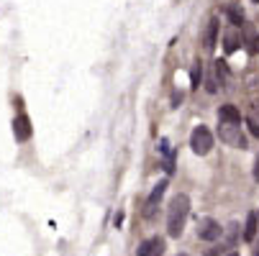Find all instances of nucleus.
Here are the masks:
<instances>
[{"label": "nucleus", "mask_w": 259, "mask_h": 256, "mask_svg": "<svg viewBox=\"0 0 259 256\" xmlns=\"http://www.w3.org/2000/svg\"><path fill=\"white\" fill-rule=\"evenodd\" d=\"M190 215V197L188 195H175L167 210V233L169 238H180L185 231V221Z\"/></svg>", "instance_id": "nucleus-1"}, {"label": "nucleus", "mask_w": 259, "mask_h": 256, "mask_svg": "<svg viewBox=\"0 0 259 256\" xmlns=\"http://www.w3.org/2000/svg\"><path fill=\"white\" fill-rule=\"evenodd\" d=\"M256 213H249L246 215V223H244V241H254L256 238V231H259V226H256Z\"/></svg>", "instance_id": "nucleus-11"}, {"label": "nucleus", "mask_w": 259, "mask_h": 256, "mask_svg": "<svg viewBox=\"0 0 259 256\" xmlns=\"http://www.w3.org/2000/svg\"><path fill=\"white\" fill-rule=\"evenodd\" d=\"M200 77H203V62H195V64H193V75H190L193 90H198V87H200Z\"/></svg>", "instance_id": "nucleus-12"}, {"label": "nucleus", "mask_w": 259, "mask_h": 256, "mask_svg": "<svg viewBox=\"0 0 259 256\" xmlns=\"http://www.w3.org/2000/svg\"><path fill=\"white\" fill-rule=\"evenodd\" d=\"M239 44H241V33H239V28L226 31V36H224V49H226V54H234V52L239 49Z\"/></svg>", "instance_id": "nucleus-10"}, {"label": "nucleus", "mask_w": 259, "mask_h": 256, "mask_svg": "<svg viewBox=\"0 0 259 256\" xmlns=\"http://www.w3.org/2000/svg\"><path fill=\"white\" fill-rule=\"evenodd\" d=\"M180 100H182V92H175V95H172V103H175V105H177V103H180Z\"/></svg>", "instance_id": "nucleus-16"}, {"label": "nucleus", "mask_w": 259, "mask_h": 256, "mask_svg": "<svg viewBox=\"0 0 259 256\" xmlns=\"http://www.w3.org/2000/svg\"><path fill=\"white\" fill-rule=\"evenodd\" d=\"M164 192H167V179L157 182L154 190L149 192V197H146V205H144V215H146V218H152V215L157 213V205H159V200L164 197Z\"/></svg>", "instance_id": "nucleus-5"}, {"label": "nucleus", "mask_w": 259, "mask_h": 256, "mask_svg": "<svg viewBox=\"0 0 259 256\" xmlns=\"http://www.w3.org/2000/svg\"><path fill=\"white\" fill-rule=\"evenodd\" d=\"M190 149H193L198 157L210 154V149H213V133H210L208 126L200 123V126L193 128V133H190Z\"/></svg>", "instance_id": "nucleus-2"}, {"label": "nucleus", "mask_w": 259, "mask_h": 256, "mask_svg": "<svg viewBox=\"0 0 259 256\" xmlns=\"http://www.w3.org/2000/svg\"><path fill=\"white\" fill-rule=\"evenodd\" d=\"M246 126H249V133L254 138H259V121H246Z\"/></svg>", "instance_id": "nucleus-14"}, {"label": "nucleus", "mask_w": 259, "mask_h": 256, "mask_svg": "<svg viewBox=\"0 0 259 256\" xmlns=\"http://www.w3.org/2000/svg\"><path fill=\"white\" fill-rule=\"evenodd\" d=\"M224 231H226V228H221V223L213 221V218H203V221L198 223V238H200V241H208V243L218 241Z\"/></svg>", "instance_id": "nucleus-4"}, {"label": "nucleus", "mask_w": 259, "mask_h": 256, "mask_svg": "<svg viewBox=\"0 0 259 256\" xmlns=\"http://www.w3.org/2000/svg\"><path fill=\"white\" fill-rule=\"evenodd\" d=\"M218 118H221V123H234V126H239V123H241V113H239V108H236V105H231V103H226V105H221V108H218Z\"/></svg>", "instance_id": "nucleus-7"}, {"label": "nucleus", "mask_w": 259, "mask_h": 256, "mask_svg": "<svg viewBox=\"0 0 259 256\" xmlns=\"http://www.w3.org/2000/svg\"><path fill=\"white\" fill-rule=\"evenodd\" d=\"M254 3H259V0H254Z\"/></svg>", "instance_id": "nucleus-20"}, {"label": "nucleus", "mask_w": 259, "mask_h": 256, "mask_svg": "<svg viewBox=\"0 0 259 256\" xmlns=\"http://www.w3.org/2000/svg\"><path fill=\"white\" fill-rule=\"evenodd\" d=\"M254 182H259V154H256V162H254Z\"/></svg>", "instance_id": "nucleus-15"}, {"label": "nucleus", "mask_w": 259, "mask_h": 256, "mask_svg": "<svg viewBox=\"0 0 259 256\" xmlns=\"http://www.w3.org/2000/svg\"><path fill=\"white\" fill-rule=\"evenodd\" d=\"M254 49H256V52H259V39H256V46H254Z\"/></svg>", "instance_id": "nucleus-17"}, {"label": "nucleus", "mask_w": 259, "mask_h": 256, "mask_svg": "<svg viewBox=\"0 0 259 256\" xmlns=\"http://www.w3.org/2000/svg\"><path fill=\"white\" fill-rule=\"evenodd\" d=\"M229 256H239V253H229Z\"/></svg>", "instance_id": "nucleus-19"}, {"label": "nucleus", "mask_w": 259, "mask_h": 256, "mask_svg": "<svg viewBox=\"0 0 259 256\" xmlns=\"http://www.w3.org/2000/svg\"><path fill=\"white\" fill-rule=\"evenodd\" d=\"M162 251H164V241L162 238H146L139 246V253L136 256H159Z\"/></svg>", "instance_id": "nucleus-8"}, {"label": "nucleus", "mask_w": 259, "mask_h": 256, "mask_svg": "<svg viewBox=\"0 0 259 256\" xmlns=\"http://www.w3.org/2000/svg\"><path fill=\"white\" fill-rule=\"evenodd\" d=\"M177 256H188V253H177Z\"/></svg>", "instance_id": "nucleus-18"}, {"label": "nucleus", "mask_w": 259, "mask_h": 256, "mask_svg": "<svg viewBox=\"0 0 259 256\" xmlns=\"http://www.w3.org/2000/svg\"><path fill=\"white\" fill-rule=\"evenodd\" d=\"M229 18H231V23H234L236 28H239V26L244 23V16H241V13H239V8H234V6L229 8Z\"/></svg>", "instance_id": "nucleus-13"}, {"label": "nucleus", "mask_w": 259, "mask_h": 256, "mask_svg": "<svg viewBox=\"0 0 259 256\" xmlns=\"http://www.w3.org/2000/svg\"><path fill=\"white\" fill-rule=\"evenodd\" d=\"M13 136H16V141H28L31 138V118L28 116L13 118Z\"/></svg>", "instance_id": "nucleus-6"}, {"label": "nucleus", "mask_w": 259, "mask_h": 256, "mask_svg": "<svg viewBox=\"0 0 259 256\" xmlns=\"http://www.w3.org/2000/svg\"><path fill=\"white\" fill-rule=\"evenodd\" d=\"M218 133H221V141L234 143L236 149H246V136H241V126H234V123H221Z\"/></svg>", "instance_id": "nucleus-3"}, {"label": "nucleus", "mask_w": 259, "mask_h": 256, "mask_svg": "<svg viewBox=\"0 0 259 256\" xmlns=\"http://www.w3.org/2000/svg\"><path fill=\"white\" fill-rule=\"evenodd\" d=\"M215 41H218V18L213 16L210 21H208V26H205V36H203V46L210 52L213 46H215Z\"/></svg>", "instance_id": "nucleus-9"}]
</instances>
